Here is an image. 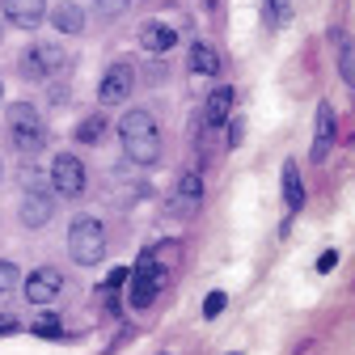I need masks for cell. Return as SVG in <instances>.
I'll list each match as a JSON object with an SVG mask.
<instances>
[{"instance_id": "44dd1931", "label": "cell", "mask_w": 355, "mask_h": 355, "mask_svg": "<svg viewBox=\"0 0 355 355\" xmlns=\"http://www.w3.org/2000/svg\"><path fill=\"white\" fill-rule=\"evenodd\" d=\"M148 254H153V262H157V266H173V262H178V254H182V241H157Z\"/></svg>"}, {"instance_id": "484cf974", "label": "cell", "mask_w": 355, "mask_h": 355, "mask_svg": "<svg viewBox=\"0 0 355 355\" xmlns=\"http://www.w3.org/2000/svg\"><path fill=\"white\" fill-rule=\"evenodd\" d=\"M241 136H245L241 119H229V148H237V144H241Z\"/></svg>"}, {"instance_id": "2e32d148", "label": "cell", "mask_w": 355, "mask_h": 355, "mask_svg": "<svg viewBox=\"0 0 355 355\" xmlns=\"http://www.w3.org/2000/svg\"><path fill=\"white\" fill-rule=\"evenodd\" d=\"M284 203H288V211H300L304 207V182H300L296 161L284 165Z\"/></svg>"}, {"instance_id": "ba28073f", "label": "cell", "mask_w": 355, "mask_h": 355, "mask_svg": "<svg viewBox=\"0 0 355 355\" xmlns=\"http://www.w3.org/2000/svg\"><path fill=\"white\" fill-rule=\"evenodd\" d=\"M51 187H55L64 199H80V195H85V165H80L76 157L60 153V157L51 161Z\"/></svg>"}, {"instance_id": "4fadbf2b", "label": "cell", "mask_w": 355, "mask_h": 355, "mask_svg": "<svg viewBox=\"0 0 355 355\" xmlns=\"http://www.w3.org/2000/svg\"><path fill=\"white\" fill-rule=\"evenodd\" d=\"M173 42H178V34H173L165 21H144V30H140V47H144L148 55H165V51H173Z\"/></svg>"}, {"instance_id": "e0dca14e", "label": "cell", "mask_w": 355, "mask_h": 355, "mask_svg": "<svg viewBox=\"0 0 355 355\" xmlns=\"http://www.w3.org/2000/svg\"><path fill=\"white\" fill-rule=\"evenodd\" d=\"M334 47H338V72H343V80L355 89V42H351V34L334 30Z\"/></svg>"}, {"instance_id": "3957f363", "label": "cell", "mask_w": 355, "mask_h": 355, "mask_svg": "<svg viewBox=\"0 0 355 355\" xmlns=\"http://www.w3.org/2000/svg\"><path fill=\"white\" fill-rule=\"evenodd\" d=\"M9 131H13V144L26 157H34V153L47 148V127H42V119H38V110L30 102H13L9 106Z\"/></svg>"}, {"instance_id": "277c9868", "label": "cell", "mask_w": 355, "mask_h": 355, "mask_svg": "<svg viewBox=\"0 0 355 355\" xmlns=\"http://www.w3.org/2000/svg\"><path fill=\"white\" fill-rule=\"evenodd\" d=\"M17 216H21V225H26V229L51 225V216H55V191H51V187H42L38 178H30V187H26V195H21Z\"/></svg>"}, {"instance_id": "f546056e", "label": "cell", "mask_w": 355, "mask_h": 355, "mask_svg": "<svg viewBox=\"0 0 355 355\" xmlns=\"http://www.w3.org/2000/svg\"><path fill=\"white\" fill-rule=\"evenodd\" d=\"M0 102H5V85H0Z\"/></svg>"}, {"instance_id": "d6986e66", "label": "cell", "mask_w": 355, "mask_h": 355, "mask_svg": "<svg viewBox=\"0 0 355 355\" xmlns=\"http://www.w3.org/2000/svg\"><path fill=\"white\" fill-rule=\"evenodd\" d=\"M76 140L80 144H102L106 140V114H89L76 123Z\"/></svg>"}, {"instance_id": "4316f807", "label": "cell", "mask_w": 355, "mask_h": 355, "mask_svg": "<svg viewBox=\"0 0 355 355\" xmlns=\"http://www.w3.org/2000/svg\"><path fill=\"white\" fill-rule=\"evenodd\" d=\"M127 284V266H119V271H110V279H106V292H119Z\"/></svg>"}, {"instance_id": "8992f818", "label": "cell", "mask_w": 355, "mask_h": 355, "mask_svg": "<svg viewBox=\"0 0 355 355\" xmlns=\"http://www.w3.org/2000/svg\"><path fill=\"white\" fill-rule=\"evenodd\" d=\"M161 284H165V275H161V266L153 262V254H140L136 271H131V304H136V309H148V304L157 300Z\"/></svg>"}, {"instance_id": "ffe728a7", "label": "cell", "mask_w": 355, "mask_h": 355, "mask_svg": "<svg viewBox=\"0 0 355 355\" xmlns=\"http://www.w3.org/2000/svg\"><path fill=\"white\" fill-rule=\"evenodd\" d=\"M262 13H266V21L279 30V26L292 21V0H262Z\"/></svg>"}, {"instance_id": "603a6c76", "label": "cell", "mask_w": 355, "mask_h": 355, "mask_svg": "<svg viewBox=\"0 0 355 355\" xmlns=\"http://www.w3.org/2000/svg\"><path fill=\"white\" fill-rule=\"evenodd\" d=\"M30 330H34L38 338H60V334H64V326H60V318H55V313H42Z\"/></svg>"}, {"instance_id": "6da1fadb", "label": "cell", "mask_w": 355, "mask_h": 355, "mask_svg": "<svg viewBox=\"0 0 355 355\" xmlns=\"http://www.w3.org/2000/svg\"><path fill=\"white\" fill-rule=\"evenodd\" d=\"M119 136H123V153L136 165L161 161V131H157V119L148 110H127L119 119Z\"/></svg>"}, {"instance_id": "7a4b0ae2", "label": "cell", "mask_w": 355, "mask_h": 355, "mask_svg": "<svg viewBox=\"0 0 355 355\" xmlns=\"http://www.w3.org/2000/svg\"><path fill=\"white\" fill-rule=\"evenodd\" d=\"M68 258L80 266H98L106 258V225L98 216H76L68 229Z\"/></svg>"}, {"instance_id": "7c38bea8", "label": "cell", "mask_w": 355, "mask_h": 355, "mask_svg": "<svg viewBox=\"0 0 355 355\" xmlns=\"http://www.w3.org/2000/svg\"><path fill=\"white\" fill-rule=\"evenodd\" d=\"M334 131H338V123H334V106H330V102H322V106H318V136H313V153H309L318 165H322V161L330 157V148H334Z\"/></svg>"}, {"instance_id": "d4e9b609", "label": "cell", "mask_w": 355, "mask_h": 355, "mask_svg": "<svg viewBox=\"0 0 355 355\" xmlns=\"http://www.w3.org/2000/svg\"><path fill=\"white\" fill-rule=\"evenodd\" d=\"M17 279H21V275H17V266H13V262H0V292H13Z\"/></svg>"}, {"instance_id": "4dcf8cb0", "label": "cell", "mask_w": 355, "mask_h": 355, "mask_svg": "<svg viewBox=\"0 0 355 355\" xmlns=\"http://www.w3.org/2000/svg\"><path fill=\"white\" fill-rule=\"evenodd\" d=\"M233 355H241V351H233Z\"/></svg>"}, {"instance_id": "5bb4252c", "label": "cell", "mask_w": 355, "mask_h": 355, "mask_svg": "<svg viewBox=\"0 0 355 355\" xmlns=\"http://www.w3.org/2000/svg\"><path fill=\"white\" fill-rule=\"evenodd\" d=\"M233 89L229 85H220V89H211V98H207V106H203V123L207 127H220V123H229V110H233Z\"/></svg>"}, {"instance_id": "7402d4cb", "label": "cell", "mask_w": 355, "mask_h": 355, "mask_svg": "<svg viewBox=\"0 0 355 355\" xmlns=\"http://www.w3.org/2000/svg\"><path fill=\"white\" fill-rule=\"evenodd\" d=\"M127 9H131V0H94V13H98L102 21H119Z\"/></svg>"}, {"instance_id": "83f0119b", "label": "cell", "mask_w": 355, "mask_h": 355, "mask_svg": "<svg viewBox=\"0 0 355 355\" xmlns=\"http://www.w3.org/2000/svg\"><path fill=\"white\" fill-rule=\"evenodd\" d=\"M17 330H26V326H21L17 318H9V313L0 318V338H5V334H17Z\"/></svg>"}, {"instance_id": "8fae6325", "label": "cell", "mask_w": 355, "mask_h": 355, "mask_svg": "<svg viewBox=\"0 0 355 355\" xmlns=\"http://www.w3.org/2000/svg\"><path fill=\"white\" fill-rule=\"evenodd\" d=\"M0 9H5V17L21 30H34L42 26V17H47V0H0Z\"/></svg>"}, {"instance_id": "9a60e30c", "label": "cell", "mask_w": 355, "mask_h": 355, "mask_svg": "<svg viewBox=\"0 0 355 355\" xmlns=\"http://www.w3.org/2000/svg\"><path fill=\"white\" fill-rule=\"evenodd\" d=\"M51 26L60 34H80L85 30V9L72 5V0H64V5H55V13H51Z\"/></svg>"}, {"instance_id": "ac0fdd59", "label": "cell", "mask_w": 355, "mask_h": 355, "mask_svg": "<svg viewBox=\"0 0 355 355\" xmlns=\"http://www.w3.org/2000/svg\"><path fill=\"white\" fill-rule=\"evenodd\" d=\"M191 72H199V76H216L220 72V55L207 47V42H195L191 47Z\"/></svg>"}, {"instance_id": "f1b7e54d", "label": "cell", "mask_w": 355, "mask_h": 355, "mask_svg": "<svg viewBox=\"0 0 355 355\" xmlns=\"http://www.w3.org/2000/svg\"><path fill=\"white\" fill-rule=\"evenodd\" d=\"M334 266H338V254H334V250H326V254L318 258V271L326 275V271H334Z\"/></svg>"}, {"instance_id": "9c48e42d", "label": "cell", "mask_w": 355, "mask_h": 355, "mask_svg": "<svg viewBox=\"0 0 355 355\" xmlns=\"http://www.w3.org/2000/svg\"><path fill=\"white\" fill-rule=\"evenodd\" d=\"M60 292H64L60 266H38V271L26 279V300H30V304H51Z\"/></svg>"}, {"instance_id": "30bf717a", "label": "cell", "mask_w": 355, "mask_h": 355, "mask_svg": "<svg viewBox=\"0 0 355 355\" xmlns=\"http://www.w3.org/2000/svg\"><path fill=\"white\" fill-rule=\"evenodd\" d=\"M199 199H203V178L199 173H182L178 187H173V195H169V203H165V211L169 216H191L199 207Z\"/></svg>"}, {"instance_id": "5b68a950", "label": "cell", "mask_w": 355, "mask_h": 355, "mask_svg": "<svg viewBox=\"0 0 355 355\" xmlns=\"http://www.w3.org/2000/svg\"><path fill=\"white\" fill-rule=\"evenodd\" d=\"M68 64V51L60 47V42H38V47L34 51H26L21 55V76L26 80H42V76H51V72H60Z\"/></svg>"}, {"instance_id": "cb8c5ba5", "label": "cell", "mask_w": 355, "mask_h": 355, "mask_svg": "<svg viewBox=\"0 0 355 355\" xmlns=\"http://www.w3.org/2000/svg\"><path fill=\"white\" fill-rule=\"evenodd\" d=\"M225 304H229V296L225 292H211L207 300H203V318L211 322V318H220V313H225Z\"/></svg>"}, {"instance_id": "52a82bcc", "label": "cell", "mask_w": 355, "mask_h": 355, "mask_svg": "<svg viewBox=\"0 0 355 355\" xmlns=\"http://www.w3.org/2000/svg\"><path fill=\"white\" fill-rule=\"evenodd\" d=\"M131 89H136V68L131 64H110L102 85H98V102L102 106H119V102L131 98Z\"/></svg>"}]
</instances>
